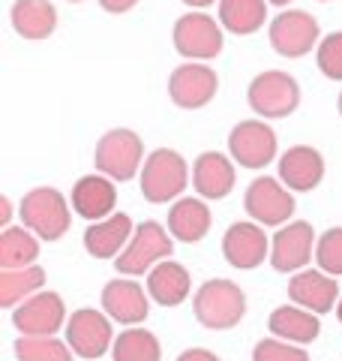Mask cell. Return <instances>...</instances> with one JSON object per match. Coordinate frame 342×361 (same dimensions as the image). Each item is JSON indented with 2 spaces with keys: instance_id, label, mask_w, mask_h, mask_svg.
<instances>
[{
  "instance_id": "6da1fadb",
  "label": "cell",
  "mask_w": 342,
  "mask_h": 361,
  "mask_svg": "<svg viewBox=\"0 0 342 361\" xmlns=\"http://www.w3.org/2000/svg\"><path fill=\"white\" fill-rule=\"evenodd\" d=\"M192 313L204 329L228 331L243 319L246 295L232 280H208V283L198 286L196 298H192Z\"/></svg>"
},
{
  "instance_id": "7a4b0ae2",
  "label": "cell",
  "mask_w": 342,
  "mask_h": 361,
  "mask_svg": "<svg viewBox=\"0 0 342 361\" xmlns=\"http://www.w3.org/2000/svg\"><path fill=\"white\" fill-rule=\"evenodd\" d=\"M141 184V196L153 205H165L175 202L189 184V166L177 151L171 148H156L141 166L139 175Z\"/></svg>"
},
{
  "instance_id": "3957f363",
  "label": "cell",
  "mask_w": 342,
  "mask_h": 361,
  "mask_svg": "<svg viewBox=\"0 0 342 361\" xmlns=\"http://www.w3.org/2000/svg\"><path fill=\"white\" fill-rule=\"evenodd\" d=\"M18 214H21L25 229L39 235L42 241L63 238L66 229H70V220H72L70 205H66V199L61 196V190H54V187L30 190V193L21 199Z\"/></svg>"
},
{
  "instance_id": "277c9868",
  "label": "cell",
  "mask_w": 342,
  "mask_h": 361,
  "mask_svg": "<svg viewBox=\"0 0 342 361\" xmlns=\"http://www.w3.org/2000/svg\"><path fill=\"white\" fill-rule=\"evenodd\" d=\"M246 99H249V109L267 121L289 118L300 106V85L298 78L282 70H265L249 82Z\"/></svg>"
},
{
  "instance_id": "5b68a950",
  "label": "cell",
  "mask_w": 342,
  "mask_h": 361,
  "mask_svg": "<svg viewBox=\"0 0 342 361\" xmlns=\"http://www.w3.org/2000/svg\"><path fill=\"white\" fill-rule=\"evenodd\" d=\"M144 142L132 130H111L96 142L94 163L111 180H132L144 166Z\"/></svg>"
},
{
  "instance_id": "8992f818",
  "label": "cell",
  "mask_w": 342,
  "mask_h": 361,
  "mask_svg": "<svg viewBox=\"0 0 342 361\" xmlns=\"http://www.w3.org/2000/svg\"><path fill=\"white\" fill-rule=\"evenodd\" d=\"M171 250H175L171 235L156 220H144L139 229H135L129 244L123 247V253L114 259V268H118L123 277H139V274H147V271L159 265L163 259H168Z\"/></svg>"
},
{
  "instance_id": "52a82bcc",
  "label": "cell",
  "mask_w": 342,
  "mask_h": 361,
  "mask_svg": "<svg viewBox=\"0 0 342 361\" xmlns=\"http://www.w3.org/2000/svg\"><path fill=\"white\" fill-rule=\"evenodd\" d=\"M177 54L189 61H213L222 51V25L208 13H186L175 21L171 30Z\"/></svg>"
},
{
  "instance_id": "ba28073f",
  "label": "cell",
  "mask_w": 342,
  "mask_h": 361,
  "mask_svg": "<svg viewBox=\"0 0 342 361\" xmlns=\"http://www.w3.org/2000/svg\"><path fill=\"white\" fill-rule=\"evenodd\" d=\"M66 343L75 355H82L87 361L102 358L106 349L114 343V329H111V316L106 310L82 307L66 319Z\"/></svg>"
},
{
  "instance_id": "9c48e42d",
  "label": "cell",
  "mask_w": 342,
  "mask_h": 361,
  "mask_svg": "<svg viewBox=\"0 0 342 361\" xmlns=\"http://www.w3.org/2000/svg\"><path fill=\"white\" fill-rule=\"evenodd\" d=\"M243 208L261 226H285L294 214V193L282 180L261 175L249 184L243 196Z\"/></svg>"
},
{
  "instance_id": "30bf717a",
  "label": "cell",
  "mask_w": 342,
  "mask_h": 361,
  "mask_svg": "<svg viewBox=\"0 0 342 361\" xmlns=\"http://www.w3.org/2000/svg\"><path fill=\"white\" fill-rule=\"evenodd\" d=\"M270 49L282 58H303L318 49V21L303 9H285L270 21Z\"/></svg>"
},
{
  "instance_id": "8fae6325",
  "label": "cell",
  "mask_w": 342,
  "mask_h": 361,
  "mask_svg": "<svg viewBox=\"0 0 342 361\" xmlns=\"http://www.w3.org/2000/svg\"><path fill=\"white\" fill-rule=\"evenodd\" d=\"M228 154L243 169H265L277 157V133L265 121H241L228 133Z\"/></svg>"
},
{
  "instance_id": "7c38bea8",
  "label": "cell",
  "mask_w": 342,
  "mask_h": 361,
  "mask_svg": "<svg viewBox=\"0 0 342 361\" xmlns=\"http://www.w3.org/2000/svg\"><path fill=\"white\" fill-rule=\"evenodd\" d=\"M220 90V75L208 63H180L168 75V97L177 109H201Z\"/></svg>"
},
{
  "instance_id": "4fadbf2b",
  "label": "cell",
  "mask_w": 342,
  "mask_h": 361,
  "mask_svg": "<svg viewBox=\"0 0 342 361\" xmlns=\"http://www.w3.org/2000/svg\"><path fill=\"white\" fill-rule=\"evenodd\" d=\"M222 256L225 262L237 271L258 268L265 259H270V238L255 220H241L225 229L222 238Z\"/></svg>"
},
{
  "instance_id": "5bb4252c",
  "label": "cell",
  "mask_w": 342,
  "mask_h": 361,
  "mask_svg": "<svg viewBox=\"0 0 342 361\" xmlns=\"http://www.w3.org/2000/svg\"><path fill=\"white\" fill-rule=\"evenodd\" d=\"M66 322V304L57 292H37L13 310V325L27 337H54Z\"/></svg>"
},
{
  "instance_id": "9a60e30c",
  "label": "cell",
  "mask_w": 342,
  "mask_h": 361,
  "mask_svg": "<svg viewBox=\"0 0 342 361\" xmlns=\"http://www.w3.org/2000/svg\"><path fill=\"white\" fill-rule=\"evenodd\" d=\"M315 229L306 220L298 223H285L282 229L273 235V247H270V265L279 274H291L300 271L310 259L315 256Z\"/></svg>"
},
{
  "instance_id": "2e32d148",
  "label": "cell",
  "mask_w": 342,
  "mask_h": 361,
  "mask_svg": "<svg viewBox=\"0 0 342 361\" xmlns=\"http://www.w3.org/2000/svg\"><path fill=\"white\" fill-rule=\"evenodd\" d=\"M151 292H144L132 277H118L102 286V310L120 325H139L151 313Z\"/></svg>"
},
{
  "instance_id": "e0dca14e",
  "label": "cell",
  "mask_w": 342,
  "mask_h": 361,
  "mask_svg": "<svg viewBox=\"0 0 342 361\" xmlns=\"http://www.w3.org/2000/svg\"><path fill=\"white\" fill-rule=\"evenodd\" d=\"M289 298L298 304V307H306L318 316H324L336 307L339 301V283L336 277L324 274L322 268L318 271H294V277L289 280Z\"/></svg>"
},
{
  "instance_id": "ac0fdd59",
  "label": "cell",
  "mask_w": 342,
  "mask_h": 361,
  "mask_svg": "<svg viewBox=\"0 0 342 361\" xmlns=\"http://www.w3.org/2000/svg\"><path fill=\"white\" fill-rule=\"evenodd\" d=\"M324 178V157L312 145H294L279 157V180L291 193H310Z\"/></svg>"
},
{
  "instance_id": "d6986e66",
  "label": "cell",
  "mask_w": 342,
  "mask_h": 361,
  "mask_svg": "<svg viewBox=\"0 0 342 361\" xmlns=\"http://www.w3.org/2000/svg\"><path fill=\"white\" fill-rule=\"evenodd\" d=\"M70 205L75 208L78 217H84L90 223L106 220L114 214V205H118V187L106 175H84L75 180Z\"/></svg>"
},
{
  "instance_id": "ffe728a7",
  "label": "cell",
  "mask_w": 342,
  "mask_h": 361,
  "mask_svg": "<svg viewBox=\"0 0 342 361\" xmlns=\"http://www.w3.org/2000/svg\"><path fill=\"white\" fill-rule=\"evenodd\" d=\"M129 232H132L129 214L114 211L111 217L90 223L84 229V250L94 259H118L129 241Z\"/></svg>"
},
{
  "instance_id": "44dd1931",
  "label": "cell",
  "mask_w": 342,
  "mask_h": 361,
  "mask_svg": "<svg viewBox=\"0 0 342 361\" xmlns=\"http://www.w3.org/2000/svg\"><path fill=\"white\" fill-rule=\"evenodd\" d=\"M234 166L225 154L208 151L192 166V187L201 199H225L234 190Z\"/></svg>"
},
{
  "instance_id": "7402d4cb",
  "label": "cell",
  "mask_w": 342,
  "mask_h": 361,
  "mask_svg": "<svg viewBox=\"0 0 342 361\" xmlns=\"http://www.w3.org/2000/svg\"><path fill=\"white\" fill-rule=\"evenodd\" d=\"M189 289H192L189 271L180 262H175V259H163L159 265L147 271V292H151V298L156 304H163V307L184 304Z\"/></svg>"
},
{
  "instance_id": "603a6c76",
  "label": "cell",
  "mask_w": 342,
  "mask_h": 361,
  "mask_svg": "<svg viewBox=\"0 0 342 361\" xmlns=\"http://www.w3.org/2000/svg\"><path fill=\"white\" fill-rule=\"evenodd\" d=\"M213 214L201 199H177L168 208V232L180 244H196L210 232Z\"/></svg>"
},
{
  "instance_id": "cb8c5ba5",
  "label": "cell",
  "mask_w": 342,
  "mask_h": 361,
  "mask_svg": "<svg viewBox=\"0 0 342 361\" xmlns=\"http://www.w3.org/2000/svg\"><path fill=\"white\" fill-rule=\"evenodd\" d=\"M267 329L273 337H279V341L303 346V343L315 341L318 331H322V325H318V313L298 307V304H285V307H277L270 313Z\"/></svg>"
},
{
  "instance_id": "d4e9b609",
  "label": "cell",
  "mask_w": 342,
  "mask_h": 361,
  "mask_svg": "<svg viewBox=\"0 0 342 361\" xmlns=\"http://www.w3.org/2000/svg\"><path fill=\"white\" fill-rule=\"evenodd\" d=\"M9 21H13L18 37L45 39L57 27V9L51 0H15L9 9Z\"/></svg>"
},
{
  "instance_id": "484cf974",
  "label": "cell",
  "mask_w": 342,
  "mask_h": 361,
  "mask_svg": "<svg viewBox=\"0 0 342 361\" xmlns=\"http://www.w3.org/2000/svg\"><path fill=\"white\" fill-rule=\"evenodd\" d=\"M267 0H220V25L234 37H249L265 27Z\"/></svg>"
},
{
  "instance_id": "4316f807",
  "label": "cell",
  "mask_w": 342,
  "mask_h": 361,
  "mask_svg": "<svg viewBox=\"0 0 342 361\" xmlns=\"http://www.w3.org/2000/svg\"><path fill=\"white\" fill-rule=\"evenodd\" d=\"M45 286V271L39 265L30 268H4L0 271V307H18L21 301H27L30 295Z\"/></svg>"
},
{
  "instance_id": "83f0119b",
  "label": "cell",
  "mask_w": 342,
  "mask_h": 361,
  "mask_svg": "<svg viewBox=\"0 0 342 361\" xmlns=\"http://www.w3.org/2000/svg\"><path fill=\"white\" fill-rule=\"evenodd\" d=\"M39 235L6 226L0 232V268H30L39 256Z\"/></svg>"
},
{
  "instance_id": "f1b7e54d",
  "label": "cell",
  "mask_w": 342,
  "mask_h": 361,
  "mask_svg": "<svg viewBox=\"0 0 342 361\" xmlns=\"http://www.w3.org/2000/svg\"><path fill=\"white\" fill-rule=\"evenodd\" d=\"M111 355H114V361H159L163 358V349H159V341L153 331L127 329L123 334L114 337Z\"/></svg>"
},
{
  "instance_id": "f546056e",
  "label": "cell",
  "mask_w": 342,
  "mask_h": 361,
  "mask_svg": "<svg viewBox=\"0 0 342 361\" xmlns=\"http://www.w3.org/2000/svg\"><path fill=\"white\" fill-rule=\"evenodd\" d=\"M15 358L18 361H72L70 343L57 341V337H27L21 334L15 341Z\"/></svg>"
},
{
  "instance_id": "4dcf8cb0",
  "label": "cell",
  "mask_w": 342,
  "mask_h": 361,
  "mask_svg": "<svg viewBox=\"0 0 342 361\" xmlns=\"http://www.w3.org/2000/svg\"><path fill=\"white\" fill-rule=\"evenodd\" d=\"M315 262L330 277H342V226L322 232L315 241Z\"/></svg>"
},
{
  "instance_id": "1f68e13d",
  "label": "cell",
  "mask_w": 342,
  "mask_h": 361,
  "mask_svg": "<svg viewBox=\"0 0 342 361\" xmlns=\"http://www.w3.org/2000/svg\"><path fill=\"white\" fill-rule=\"evenodd\" d=\"M315 63L322 75H327L330 82H342V30H334L318 42L315 49Z\"/></svg>"
},
{
  "instance_id": "d6a6232c",
  "label": "cell",
  "mask_w": 342,
  "mask_h": 361,
  "mask_svg": "<svg viewBox=\"0 0 342 361\" xmlns=\"http://www.w3.org/2000/svg\"><path fill=\"white\" fill-rule=\"evenodd\" d=\"M253 361H310L306 349H298V343L279 341V337H265L253 349Z\"/></svg>"
},
{
  "instance_id": "836d02e7",
  "label": "cell",
  "mask_w": 342,
  "mask_h": 361,
  "mask_svg": "<svg viewBox=\"0 0 342 361\" xmlns=\"http://www.w3.org/2000/svg\"><path fill=\"white\" fill-rule=\"evenodd\" d=\"M177 361H220V355H213L210 349L192 346V349H184V353L177 355Z\"/></svg>"
},
{
  "instance_id": "e575fe53",
  "label": "cell",
  "mask_w": 342,
  "mask_h": 361,
  "mask_svg": "<svg viewBox=\"0 0 342 361\" xmlns=\"http://www.w3.org/2000/svg\"><path fill=\"white\" fill-rule=\"evenodd\" d=\"M139 4V0H99V6L111 16H120V13H129V9Z\"/></svg>"
},
{
  "instance_id": "d590c367",
  "label": "cell",
  "mask_w": 342,
  "mask_h": 361,
  "mask_svg": "<svg viewBox=\"0 0 342 361\" xmlns=\"http://www.w3.org/2000/svg\"><path fill=\"white\" fill-rule=\"evenodd\" d=\"M9 214H13V208H9V199L4 196L0 199V223H4V229L9 226Z\"/></svg>"
},
{
  "instance_id": "8d00e7d4",
  "label": "cell",
  "mask_w": 342,
  "mask_h": 361,
  "mask_svg": "<svg viewBox=\"0 0 342 361\" xmlns=\"http://www.w3.org/2000/svg\"><path fill=\"white\" fill-rule=\"evenodd\" d=\"M180 4H186L192 9H208L210 4H220V0H180Z\"/></svg>"
},
{
  "instance_id": "74e56055",
  "label": "cell",
  "mask_w": 342,
  "mask_h": 361,
  "mask_svg": "<svg viewBox=\"0 0 342 361\" xmlns=\"http://www.w3.org/2000/svg\"><path fill=\"white\" fill-rule=\"evenodd\" d=\"M267 4H273V6H289L291 0H267Z\"/></svg>"
},
{
  "instance_id": "f35d334b",
  "label": "cell",
  "mask_w": 342,
  "mask_h": 361,
  "mask_svg": "<svg viewBox=\"0 0 342 361\" xmlns=\"http://www.w3.org/2000/svg\"><path fill=\"white\" fill-rule=\"evenodd\" d=\"M336 316H339V322H342V298L336 301Z\"/></svg>"
},
{
  "instance_id": "ab89813d",
  "label": "cell",
  "mask_w": 342,
  "mask_h": 361,
  "mask_svg": "<svg viewBox=\"0 0 342 361\" xmlns=\"http://www.w3.org/2000/svg\"><path fill=\"white\" fill-rule=\"evenodd\" d=\"M336 106H339V115H342V94H339V103Z\"/></svg>"
},
{
  "instance_id": "60d3db41",
  "label": "cell",
  "mask_w": 342,
  "mask_h": 361,
  "mask_svg": "<svg viewBox=\"0 0 342 361\" xmlns=\"http://www.w3.org/2000/svg\"><path fill=\"white\" fill-rule=\"evenodd\" d=\"M70 4H78V0H70Z\"/></svg>"
},
{
  "instance_id": "b9f144b4",
  "label": "cell",
  "mask_w": 342,
  "mask_h": 361,
  "mask_svg": "<svg viewBox=\"0 0 342 361\" xmlns=\"http://www.w3.org/2000/svg\"><path fill=\"white\" fill-rule=\"evenodd\" d=\"M322 4H327V0H322Z\"/></svg>"
}]
</instances>
